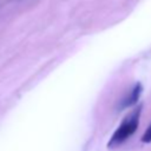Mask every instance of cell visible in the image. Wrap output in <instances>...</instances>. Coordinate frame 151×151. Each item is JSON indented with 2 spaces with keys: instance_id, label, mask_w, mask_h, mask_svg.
Wrapping results in <instances>:
<instances>
[{
  "instance_id": "6da1fadb",
  "label": "cell",
  "mask_w": 151,
  "mask_h": 151,
  "mask_svg": "<svg viewBox=\"0 0 151 151\" xmlns=\"http://www.w3.org/2000/svg\"><path fill=\"white\" fill-rule=\"evenodd\" d=\"M142 113V105L133 109L120 123V125L117 127V130L113 132L112 137L110 138L107 146L110 149L120 146L123 143H125L131 136L134 134V132L138 129L139 125V118Z\"/></svg>"
},
{
  "instance_id": "7a4b0ae2",
  "label": "cell",
  "mask_w": 151,
  "mask_h": 151,
  "mask_svg": "<svg viewBox=\"0 0 151 151\" xmlns=\"http://www.w3.org/2000/svg\"><path fill=\"white\" fill-rule=\"evenodd\" d=\"M142 91H143L142 85H140L139 83L136 84V85L132 87V90L127 93V96H125V97L122 99V101L119 103L118 109H119V110H124V109H126V107H130V106L137 104V101H138V99H139V97H140V94H142Z\"/></svg>"
},
{
  "instance_id": "3957f363",
  "label": "cell",
  "mask_w": 151,
  "mask_h": 151,
  "mask_svg": "<svg viewBox=\"0 0 151 151\" xmlns=\"http://www.w3.org/2000/svg\"><path fill=\"white\" fill-rule=\"evenodd\" d=\"M140 140L143 143H151V124L149 125V127L145 130V132L143 133Z\"/></svg>"
}]
</instances>
